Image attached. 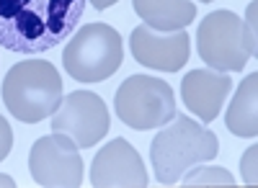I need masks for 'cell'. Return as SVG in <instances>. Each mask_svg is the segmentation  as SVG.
Listing matches in <instances>:
<instances>
[{
  "label": "cell",
  "instance_id": "9c48e42d",
  "mask_svg": "<svg viewBox=\"0 0 258 188\" xmlns=\"http://www.w3.org/2000/svg\"><path fill=\"white\" fill-rule=\"evenodd\" d=\"M132 57L145 67L160 72H178L191 57V39L186 29L178 31H155L140 24L129 36Z\"/></svg>",
  "mask_w": 258,
  "mask_h": 188
},
{
  "label": "cell",
  "instance_id": "8992f818",
  "mask_svg": "<svg viewBox=\"0 0 258 188\" xmlns=\"http://www.w3.org/2000/svg\"><path fill=\"white\" fill-rule=\"evenodd\" d=\"M197 49L204 65L220 72H240L250 59L243 47V21L232 11H214L202 21Z\"/></svg>",
  "mask_w": 258,
  "mask_h": 188
},
{
  "label": "cell",
  "instance_id": "7a4b0ae2",
  "mask_svg": "<svg viewBox=\"0 0 258 188\" xmlns=\"http://www.w3.org/2000/svg\"><path fill=\"white\" fill-rule=\"evenodd\" d=\"M220 152V139L214 132L204 129L202 124L188 119L186 114H176L150 144V162L158 183L173 185L181 180L194 165L214 160Z\"/></svg>",
  "mask_w": 258,
  "mask_h": 188
},
{
  "label": "cell",
  "instance_id": "8fae6325",
  "mask_svg": "<svg viewBox=\"0 0 258 188\" xmlns=\"http://www.w3.org/2000/svg\"><path fill=\"white\" fill-rule=\"evenodd\" d=\"M232 90V80L227 72L199 67L186 72L181 80V98L191 114H197L204 124L220 116V109L225 106V98Z\"/></svg>",
  "mask_w": 258,
  "mask_h": 188
},
{
  "label": "cell",
  "instance_id": "ac0fdd59",
  "mask_svg": "<svg viewBox=\"0 0 258 188\" xmlns=\"http://www.w3.org/2000/svg\"><path fill=\"white\" fill-rule=\"evenodd\" d=\"M114 3H119V0H91V6L96 11H106V8H111Z\"/></svg>",
  "mask_w": 258,
  "mask_h": 188
},
{
  "label": "cell",
  "instance_id": "277c9868",
  "mask_svg": "<svg viewBox=\"0 0 258 188\" xmlns=\"http://www.w3.org/2000/svg\"><path fill=\"white\" fill-rule=\"evenodd\" d=\"M124 59L121 36L109 24H85L62 52V65L78 82H101L111 77Z\"/></svg>",
  "mask_w": 258,
  "mask_h": 188
},
{
  "label": "cell",
  "instance_id": "30bf717a",
  "mask_svg": "<svg viewBox=\"0 0 258 188\" xmlns=\"http://www.w3.org/2000/svg\"><path fill=\"white\" fill-rule=\"evenodd\" d=\"M91 183L96 188H145L147 170L140 152L126 139H111L91 162Z\"/></svg>",
  "mask_w": 258,
  "mask_h": 188
},
{
  "label": "cell",
  "instance_id": "e0dca14e",
  "mask_svg": "<svg viewBox=\"0 0 258 188\" xmlns=\"http://www.w3.org/2000/svg\"><path fill=\"white\" fill-rule=\"evenodd\" d=\"M13 147V132H11V124L0 116V160H6L8 152Z\"/></svg>",
  "mask_w": 258,
  "mask_h": 188
},
{
  "label": "cell",
  "instance_id": "5b68a950",
  "mask_svg": "<svg viewBox=\"0 0 258 188\" xmlns=\"http://www.w3.org/2000/svg\"><path fill=\"white\" fill-rule=\"evenodd\" d=\"M114 109L129 129H155L176 116V96L165 80L150 75H129L114 96Z\"/></svg>",
  "mask_w": 258,
  "mask_h": 188
},
{
  "label": "cell",
  "instance_id": "52a82bcc",
  "mask_svg": "<svg viewBox=\"0 0 258 188\" xmlns=\"http://www.w3.org/2000/svg\"><path fill=\"white\" fill-rule=\"evenodd\" d=\"M29 170L34 183L47 188H78L83 183L80 147L68 137L52 132L34 142L29 152Z\"/></svg>",
  "mask_w": 258,
  "mask_h": 188
},
{
  "label": "cell",
  "instance_id": "ffe728a7",
  "mask_svg": "<svg viewBox=\"0 0 258 188\" xmlns=\"http://www.w3.org/2000/svg\"><path fill=\"white\" fill-rule=\"evenodd\" d=\"M202 3H212V0H202Z\"/></svg>",
  "mask_w": 258,
  "mask_h": 188
},
{
  "label": "cell",
  "instance_id": "3957f363",
  "mask_svg": "<svg viewBox=\"0 0 258 188\" xmlns=\"http://www.w3.org/2000/svg\"><path fill=\"white\" fill-rule=\"evenodd\" d=\"M62 101V77L47 59H26L13 65L3 80V103L26 124H36L54 114Z\"/></svg>",
  "mask_w": 258,
  "mask_h": 188
},
{
  "label": "cell",
  "instance_id": "6da1fadb",
  "mask_svg": "<svg viewBox=\"0 0 258 188\" xmlns=\"http://www.w3.org/2000/svg\"><path fill=\"white\" fill-rule=\"evenodd\" d=\"M85 0H0V47L41 54L68 39L83 18Z\"/></svg>",
  "mask_w": 258,
  "mask_h": 188
},
{
  "label": "cell",
  "instance_id": "5bb4252c",
  "mask_svg": "<svg viewBox=\"0 0 258 188\" xmlns=\"http://www.w3.org/2000/svg\"><path fill=\"white\" fill-rule=\"evenodd\" d=\"M186 180V185H232L235 178L230 175L227 168H220V165H204V168H197L194 165L191 170H186L181 175Z\"/></svg>",
  "mask_w": 258,
  "mask_h": 188
},
{
  "label": "cell",
  "instance_id": "7c38bea8",
  "mask_svg": "<svg viewBox=\"0 0 258 188\" xmlns=\"http://www.w3.org/2000/svg\"><path fill=\"white\" fill-rule=\"evenodd\" d=\"M132 6L142 24L155 31H178L197 18L191 0H132Z\"/></svg>",
  "mask_w": 258,
  "mask_h": 188
},
{
  "label": "cell",
  "instance_id": "d6986e66",
  "mask_svg": "<svg viewBox=\"0 0 258 188\" xmlns=\"http://www.w3.org/2000/svg\"><path fill=\"white\" fill-rule=\"evenodd\" d=\"M0 185H3V188H13L16 183H13V178H11V175H3V173H0Z\"/></svg>",
  "mask_w": 258,
  "mask_h": 188
},
{
  "label": "cell",
  "instance_id": "9a60e30c",
  "mask_svg": "<svg viewBox=\"0 0 258 188\" xmlns=\"http://www.w3.org/2000/svg\"><path fill=\"white\" fill-rule=\"evenodd\" d=\"M255 13H258V6H255V0H250L245 21H243V47H245V52H248L250 59L255 57V24H258Z\"/></svg>",
  "mask_w": 258,
  "mask_h": 188
},
{
  "label": "cell",
  "instance_id": "4fadbf2b",
  "mask_svg": "<svg viewBox=\"0 0 258 188\" xmlns=\"http://www.w3.org/2000/svg\"><path fill=\"white\" fill-rule=\"evenodd\" d=\"M255 106H258V75L250 72L232 96V103L227 106V116H225V127L235 134V137H255L258 134V116H255Z\"/></svg>",
  "mask_w": 258,
  "mask_h": 188
},
{
  "label": "cell",
  "instance_id": "2e32d148",
  "mask_svg": "<svg viewBox=\"0 0 258 188\" xmlns=\"http://www.w3.org/2000/svg\"><path fill=\"white\" fill-rule=\"evenodd\" d=\"M255 144L253 147H248L245 150V155H243V160H240V175H243V180L245 183H255Z\"/></svg>",
  "mask_w": 258,
  "mask_h": 188
},
{
  "label": "cell",
  "instance_id": "ba28073f",
  "mask_svg": "<svg viewBox=\"0 0 258 188\" xmlns=\"http://www.w3.org/2000/svg\"><path fill=\"white\" fill-rule=\"evenodd\" d=\"M111 127L109 109L101 96L91 90H75L59 101L52 114V132L68 134L78 147H93L98 144Z\"/></svg>",
  "mask_w": 258,
  "mask_h": 188
}]
</instances>
